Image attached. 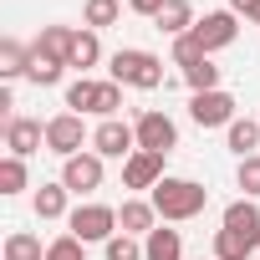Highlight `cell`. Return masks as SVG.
<instances>
[{
  "label": "cell",
  "mask_w": 260,
  "mask_h": 260,
  "mask_svg": "<svg viewBox=\"0 0 260 260\" xmlns=\"http://www.w3.org/2000/svg\"><path fill=\"white\" fill-rule=\"evenodd\" d=\"M250 255H255V240H250V235L214 230V260H250Z\"/></svg>",
  "instance_id": "17"
},
{
  "label": "cell",
  "mask_w": 260,
  "mask_h": 260,
  "mask_svg": "<svg viewBox=\"0 0 260 260\" xmlns=\"http://www.w3.org/2000/svg\"><path fill=\"white\" fill-rule=\"evenodd\" d=\"M26 189V158H6V164H0V194H21Z\"/></svg>",
  "instance_id": "27"
},
{
  "label": "cell",
  "mask_w": 260,
  "mask_h": 260,
  "mask_svg": "<svg viewBox=\"0 0 260 260\" xmlns=\"http://www.w3.org/2000/svg\"><path fill=\"white\" fill-rule=\"evenodd\" d=\"M235 36H240V26H235V11H209L204 21H194V41L204 46V56H214V51L235 46Z\"/></svg>",
  "instance_id": "5"
},
{
  "label": "cell",
  "mask_w": 260,
  "mask_h": 260,
  "mask_svg": "<svg viewBox=\"0 0 260 260\" xmlns=\"http://www.w3.org/2000/svg\"><path fill=\"white\" fill-rule=\"evenodd\" d=\"M67 224H72V235L82 240V245H92V240H112L117 235V209H107V204H77L72 214H67Z\"/></svg>",
  "instance_id": "3"
},
{
  "label": "cell",
  "mask_w": 260,
  "mask_h": 260,
  "mask_svg": "<svg viewBox=\"0 0 260 260\" xmlns=\"http://www.w3.org/2000/svg\"><path fill=\"white\" fill-rule=\"evenodd\" d=\"M174 61H179V67H194V61H204V46L194 41V31L174 41Z\"/></svg>",
  "instance_id": "31"
},
{
  "label": "cell",
  "mask_w": 260,
  "mask_h": 260,
  "mask_svg": "<svg viewBox=\"0 0 260 260\" xmlns=\"http://www.w3.org/2000/svg\"><path fill=\"white\" fill-rule=\"evenodd\" d=\"M133 133H138V148H148V153H169V148L179 143L174 117H169V112H153V107L138 117V127H133Z\"/></svg>",
  "instance_id": "7"
},
{
  "label": "cell",
  "mask_w": 260,
  "mask_h": 260,
  "mask_svg": "<svg viewBox=\"0 0 260 260\" xmlns=\"http://www.w3.org/2000/svg\"><path fill=\"white\" fill-rule=\"evenodd\" d=\"M158 209H153V199H127L122 209H117V224H122V235H153L158 224Z\"/></svg>",
  "instance_id": "12"
},
{
  "label": "cell",
  "mask_w": 260,
  "mask_h": 260,
  "mask_svg": "<svg viewBox=\"0 0 260 260\" xmlns=\"http://www.w3.org/2000/svg\"><path fill=\"white\" fill-rule=\"evenodd\" d=\"M6 260H46V250H41L36 235L16 230V235H6Z\"/></svg>",
  "instance_id": "25"
},
{
  "label": "cell",
  "mask_w": 260,
  "mask_h": 260,
  "mask_svg": "<svg viewBox=\"0 0 260 260\" xmlns=\"http://www.w3.org/2000/svg\"><path fill=\"white\" fill-rule=\"evenodd\" d=\"M245 6H250V0H230V11H240V16H245Z\"/></svg>",
  "instance_id": "34"
},
{
  "label": "cell",
  "mask_w": 260,
  "mask_h": 260,
  "mask_svg": "<svg viewBox=\"0 0 260 260\" xmlns=\"http://www.w3.org/2000/svg\"><path fill=\"white\" fill-rule=\"evenodd\" d=\"M224 133H230V148H235L240 158H250V153L260 148V122H250V117H235Z\"/></svg>",
  "instance_id": "21"
},
{
  "label": "cell",
  "mask_w": 260,
  "mask_h": 260,
  "mask_svg": "<svg viewBox=\"0 0 260 260\" xmlns=\"http://www.w3.org/2000/svg\"><path fill=\"white\" fill-rule=\"evenodd\" d=\"M41 143H46V127H41L36 117H11V122H6V148H11L16 158H31Z\"/></svg>",
  "instance_id": "11"
},
{
  "label": "cell",
  "mask_w": 260,
  "mask_h": 260,
  "mask_svg": "<svg viewBox=\"0 0 260 260\" xmlns=\"http://www.w3.org/2000/svg\"><path fill=\"white\" fill-rule=\"evenodd\" d=\"M189 117L199 127H230L235 122V97L230 92H194L189 97Z\"/></svg>",
  "instance_id": "6"
},
{
  "label": "cell",
  "mask_w": 260,
  "mask_h": 260,
  "mask_svg": "<svg viewBox=\"0 0 260 260\" xmlns=\"http://www.w3.org/2000/svg\"><path fill=\"white\" fill-rule=\"evenodd\" d=\"M204 204H209V189L194 184V179H164V184L153 189V209H158V219H169V224H184V219L204 214Z\"/></svg>",
  "instance_id": "1"
},
{
  "label": "cell",
  "mask_w": 260,
  "mask_h": 260,
  "mask_svg": "<svg viewBox=\"0 0 260 260\" xmlns=\"http://www.w3.org/2000/svg\"><path fill=\"white\" fill-rule=\"evenodd\" d=\"M169 6V0H127V11H138V16H158Z\"/></svg>",
  "instance_id": "33"
},
{
  "label": "cell",
  "mask_w": 260,
  "mask_h": 260,
  "mask_svg": "<svg viewBox=\"0 0 260 260\" xmlns=\"http://www.w3.org/2000/svg\"><path fill=\"white\" fill-rule=\"evenodd\" d=\"M235 184L245 189V199H260V153L240 158V174H235Z\"/></svg>",
  "instance_id": "28"
},
{
  "label": "cell",
  "mask_w": 260,
  "mask_h": 260,
  "mask_svg": "<svg viewBox=\"0 0 260 260\" xmlns=\"http://www.w3.org/2000/svg\"><path fill=\"white\" fill-rule=\"evenodd\" d=\"M184 82H189V92H219V67L204 56V61L184 67Z\"/></svg>",
  "instance_id": "23"
},
{
  "label": "cell",
  "mask_w": 260,
  "mask_h": 260,
  "mask_svg": "<svg viewBox=\"0 0 260 260\" xmlns=\"http://www.w3.org/2000/svg\"><path fill=\"white\" fill-rule=\"evenodd\" d=\"M117 16H122V6H117V0H87V11H82L87 31H102V26H112Z\"/></svg>",
  "instance_id": "26"
},
{
  "label": "cell",
  "mask_w": 260,
  "mask_h": 260,
  "mask_svg": "<svg viewBox=\"0 0 260 260\" xmlns=\"http://www.w3.org/2000/svg\"><path fill=\"white\" fill-rule=\"evenodd\" d=\"M67 184H41L36 189V219H61L67 214Z\"/></svg>",
  "instance_id": "19"
},
{
  "label": "cell",
  "mask_w": 260,
  "mask_h": 260,
  "mask_svg": "<svg viewBox=\"0 0 260 260\" xmlns=\"http://www.w3.org/2000/svg\"><path fill=\"white\" fill-rule=\"evenodd\" d=\"M26 82H36V87H56V82H61V61H51V56H41V51L31 46V67H26Z\"/></svg>",
  "instance_id": "22"
},
{
  "label": "cell",
  "mask_w": 260,
  "mask_h": 260,
  "mask_svg": "<svg viewBox=\"0 0 260 260\" xmlns=\"http://www.w3.org/2000/svg\"><path fill=\"white\" fill-rule=\"evenodd\" d=\"M97 92H102V82H87V77H82V82L67 87V107H72L77 117H82V112H97Z\"/></svg>",
  "instance_id": "24"
},
{
  "label": "cell",
  "mask_w": 260,
  "mask_h": 260,
  "mask_svg": "<svg viewBox=\"0 0 260 260\" xmlns=\"http://www.w3.org/2000/svg\"><path fill=\"white\" fill-rule=\"evenodd\" d=\"M26 67H31V51L16 41V36H6V41H0V77H26Z\"/></svg>",
  "instance_id": "20"
},
{
  "label": "cell",
  "mask_w": 260,
  "mask_h": 260,
  "mask_svg": "<svg viewBox=\"0 0 260 260\" xmlns=\"http://www.w3.org/2000/svg\"><path fill=\"white\" fill-rule=\"evenodd\" d=\"M107 260H143V245L133 235H112L107 240Z\"/></svg>",
  "instance_id": "30"
},
{
  "label": "cell",
  "mask_w": 260,
  "mask_h": 260,
  "mask_svg": "<svg viewBox=\"0 0 260 260\" xmlns=\"http://www.w3.org/2000/svg\"><path fill=\"white\" fill-rule=\"evenodd\" d=\"M112 82L117 87H138V92H153V87H164V61L153 56V51H143V46H122L117 56H112Z\"/></svg>",
  "instance_id": "2"
},
{
  "label": "cell",
  "mask_w": 260,
  "mask_h": 260,
  "mask_svg": "<svg viewBox=\"0 0 260 260\" xmlns=\"http://www.w3.org/2000/svg\"><path fill=\"white\" fill-rule=\"evenodd\" d=\"M82 138H87V127H82L77 112H56V117L46 122V148L61 153V158H77V153H82Z\"/></svg>",
  "instance_id": "8"
},
{
  "label": "cell",
  "mask_w": 260,
  "mask_h": 260,
  "mask_svg": "<svg viewBox=\"0 0 260 260\" xmlns=\"http://www.w3.org/2000/svg\"><path fill=\"white\" fill-rule=\"evenodd\" d=\"M97 61H102V41H97V31H77V41H72V56H67V67L87 72V67H97Z\"/></svg>",
  "instance_id": "18"
},
{
  "label": "cell",
  "mask_w": 260,
  "mask_h": 260,
  "mask_svg": "<svg viewBox=\"0 0 260 260\" xmlns=\"http://www.w3.org/2000/svg\"><path fill=\"white\" fill-rule=\"evenodd\" d=\"M92 148L102 153V158H133L138 153V133H133V127H127V122H117V117H102V127H97V133H92Z\"/></svg>",
  "instance_id": "4"
},
{
  "label": "cell",
  "mask_w": 260,
  "mask_h": 260,
  "mask_svg": "<svg viewBox=\"0 0 260 260\" xmlns=\"http://www.w3.org/2000/svg\"><path fill=\"white\" fill-rule=\"evenodd\" d=\"M46 260H87V245H82L77 235H56V240L46 245Z\"/></svg>",
  "instance_id": "29"
},
{
  "label": "cell",
  "mask_w": 260,
  "mask_h": 260,
  "mask_svg": "<svg viewBox=\"0 0 260 260\" xmlns=\"http://www.w3.org/2000/svg\"><path fill=\"white\" fill-rule=\"evenodd\" d=\"M164 158H169V153H148V148H138L133 158L122 164V184H127V189H148V194H153V189L169 179V174H164Z\"/></svg>",
  "instance_id": "9"
},
{
  "label": "cell",
  "mask_w": 260,
  "mask_h": 260,
  "mask_svg": "<svg viewBox=\"0 0 260 260\" xmlns=\"http://www.w3.org/2000/svg\"><path fill=\"white\" fill-rule=\"evenodd\" d=\"M153 26H158V31H169V36L179 41V36H189V31H194V6H189V0H169V6L153 16Z\"/></svg>",
  "instance_id": "14"
},
{
  "label": "cell",
  "mask_w": 260,
  "mask_h": 260,
  "mask_svg": "<svg viewBox=\"0 0 260 260\" xmlns=\"http://www.w3.org/2000/svg\"><path fill=\"white\" fill-rule=\"evenodd\" d=\"M61 184H67L72 194H92V189H102V153H77V158H67Z\"/></svg>",
  "instance_id": "10"
},
{
  "label": "cell",
  "mask_w": 260,
  "mask_h": 260,
  "mask_svg": "<svg viewBox=\"0 0 260 260\" xmlns=\"http://www.w3.org/2000/svg\"><path fill=\"white\" fill-rule=\"evenodd\" d=\"M72 41H77V31H72V26H41V41H36V51L67 67V56H72Z\"/></svg>",
  "instance_id": "15"
},
{
  "label": "cell",
  "mask_w": 260,
  "mask_h": 260,
  "mask_svg": "<svg viewBox=\"0 0 260 260\" xmlns=\"http://www.w3.org/2000/svg\"><path fill=\"white\" fill-rule=\"evenodd\" d=\"M117 107H122V87H117V82H102V92H97V112H102V117H117Z\"/></svg>",
  "instance_id": "32"
},
{
  "label": "cell",
  "mask_w": 260,
  "mask_h": 260,
  "mask_svg": "<svg viewBox=\"0 0 260 260\" xmlns=\"http://www.w3.org/2000/svg\"><path fill=\"white\" fill-rule=\"evenodd\" d=\"M143 260H184L179 230H153V235L143 240Z\"/></svg>",
  "instance_id": "16"
},
{
  "label": "cell",
  "mask_w": 260,
  "mask_h": 260,
  "mask_svg": "<svg viewBox=\"0 0 260 260\" xmlns=\"http://www.w3.org/2000/svg\"><path fill=\"white\" fill-rule=\"evenodd\" d=\"M224 230L250 235V240L260 245V204H255V199H235V204H224Z\"/></svg>",
  "instance_id": "13"
}]
</instances>
